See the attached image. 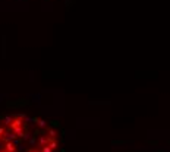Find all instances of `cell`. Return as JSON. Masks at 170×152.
Segmentation results:
<instances>
[{"label":"cell","instance_id":"cell-1","mask_svg":"<svg viewBox=\"0 0 170 152\" xmlns=\"http://www.w3.org/2000/svg\"><path fill=\"white\" fill-rule=\"evenodd\" d=\"M60 130L38 116L13 113L0 116V152H57Z\"/></svg>","mask_w":170,"mask_h":152}]
</instances>
